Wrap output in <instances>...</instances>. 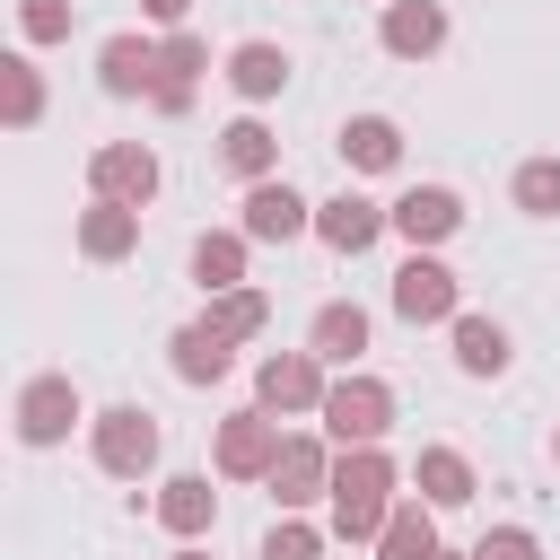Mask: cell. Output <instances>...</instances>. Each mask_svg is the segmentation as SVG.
<instances>
[{
  "label": "cell",
  "instance_id": "cell-21",
  "mask_svg": "<svg viewBox=\"0 0 560 560\" xmlns=\"http://www.w3.org/2000/svg\"><path fill=\"white\" fill-rule=\"evenodd\" d=\"M368 350V315L359 306H324L315 315V359H359Z\"/></svg>",
  "mask_w": 560,
  "mask_h": 560
},
{
  "label": "cell",
  "instance_id": "cell-22",
  "mask_svg": "<svg viewBox=\"0 0 560 560\" xmlns=\"http://www.w3.org/2000/svg\"><path fill=\"white\" fill-rule=\"evenodd\" d=\"M236 271H245V236H201L192 245V280L201 289H236Z\"/></svg>",
  "mask_w": 560,
  "mask_h": 560
},
{
  "label": "cell",
  "instance_id": "cell-24",
  "mask_svg": "<svg viewBox=\"0 0 560 560\" xmlns=\"http://www.w3.org/2000/svg\"><path fill=\"white\" fill-rule=\"evenodd\" d=\"M516 210H534V219H551V210H560V158L516 166Z\"/></svg>",
  "mask_w": 560,
  "mask_h": 560
},
{
  "label": "cell",
  "instance_id": "cell-5",
  "mask_svg": "<svg viewBox=\"0 0 560 560\" xmlns=\"http://www.w3.org/2000/svg\"><path fill=\"white\" fill-rule=\"evenodd\" d=\"M298 228H306V201H298L289 184H254V192H245V236H254V245H289Z\"/></svg>",
  "mask_w": 560,
  "mask_h": 560
},
{
  "label": "cell",
  "instance_id": "cell-14",
  "mask_svg": "<svg viewBox=\"0 0 560 560\" xmlns=\"http://www.w3.org/2000/svg\"><path fill=\"white\" fill-rule=\"evenodd\" d=\"M228 79H236V96H280V88H289V52H280V44H236Z\"/></svg>",
  "mask_w": 560,
  "mask_h": 560
},
{
  "label": "cell",
  "instance_id": "cell-20",
  "mask_svg": "<svg viewBox=\"0 0 560 560\" xmlns=\"http://www.w3.org/2000/svg\"><path fill=\"white\" fill-rule=\"evenodd\" d=\"M79 245H88L96 262L131 254V201H96V210H88V228H79Z\"/></svg>",
  "mask_w": 560,
  "mask_h": 560
},
{
  "label": "cell",
  "instance_id": "cell-33",
  "mask_svg": "<svg viewBox=\"0 0 560 560\" xmlns=\"http://www.w3.org/2000/svg\"><path fill=\"white\" fill-rule=\"evenodd\" d=\"M184 560H201V551H184Z\"/></svg>",
  "mask_w": 560,
  "mask_h": 560
},
{
  "label": "cell",
  "instance_id": "cell-1",
  "mask_svg": "<svg viewBox=\"0 0 560 560\" xmlns=\"http://www.w3.org/2000/svg\"><path fill=\"white\" fill-rule=\"evenodd\" d=\"M96 464H105V472H122V481H131V472H149V464H158V420H149V411H131V402H122V411H105V420H96Z\"/></svg>",
  "mask_w": 560,
  "mask_h": 560
},
{
  "label": "cell",
  "instance_id": "cell-11",
  "mask_svg": "<svg viewBox=\"0 0 560 560\" xmlns=\"http://www.w3.org/2000/svg\"><path fill=\"white\" fill-rule=\"evenodd\" d=\"M175 376H184V385L228 376V332H219V324H184V332H175Z\"/></svg>",
  "mask_w": 560,
  "mask_h": 560
},
{
  "label": "cell",
  "instance_id": "cell-25",
  "mask_svg": "<svg viewBox=\"0 0 560 560\" xmlns=\"http://www.w3.org/2000/svg\"><path fill=\"white\" fill-rule=\"evenodd\" d=\"M385 560H438V534H429L420 508H402V516L385 525Z\"/></svg>",
  "mask_w": 560,
  "mask_h": 560
},
{
  "label": "cell",
  "instance_id": "cell-32",
  "mask_svg": "<svg viewBox=\"0 0 560 560\" xmlns=\"http://www.w3.org/2000/svg\"><path fill=\"white\" fill-rule=\"evenodd\" d=\"M149 9H158V18H184V0H149Z\"/></svg>",
  "mask_w": 560,
  "mask_h": 560
},
{
  "label": "cell",
  "instance_id": "cell-13",
  "mask_svg": "<svg viewBox=\"0 0 560 560\" xmlns=\"http://www.w3.org/2000/svg\"><path fill=\"white\" fill-rule=\"evenodd\" d=\"M315 481H324V455H315L306 438H289V446L271 455V499H280V508H306Z\"/></svg>",
  "mask_w": 560,
  "mask_h": 560
},
{
  "label": "cell",
  "instance_id": "cell-28",
  "mask_svg": "<svg viewBox=\"0 0 560 560\" xmlns=\"http://www.w3.org/2000/svg\"><path fill=\"white\" fill-rule=\"evenodd\" d=\"M26 35H35V44L70 35V0H26Z\"/></svg>",
  "mask_w": 560,
  "mask_h": 560
},
{
  "label": "cell",
  "instance_id": "cell-10",
  "mask_svg": "<svg viewBox=\"0 0 560 560\" xmlns=\"http://www.w3.org/2000/svg\"><path fill=\"white\" fill-rule=\"evenodd\" d=\"M385 44H394L402 61H420V52L446 44V18H438L429 0H394V9H385Z\"/></svg>",
  "mask_w": 560,
  "mask_h": 560
},
{
  "label": "cell",
  "instance_id": "cell-9",
  "mask_svg": "<svg viewBox=\"0 0 560 560\" xmlns=\"http://www.w3.org/2000/svg\"><path fill=\"white\" fill-rule=\"evenodd\" d=\"M385 411H394V402H385V385H332V394H324V420H332V438H359V446L385 429Z\"/></svg>",
  "mask_w": 560,
  "mask_h": 560
},
{
  "label": "cell",
  "instance_id": "cell-6",
  "mask_svg": "<svg viewBox=\"0 0 560 560\" xmlns=\"http://www.w3.org/2000/svg\"><path fill=\"white\" fill-rule=\"evenodd\" d=\"M385 219H394V210H376V201L341 192V201H324V210H315V236H324V245H341V254H368Z\"/></svg>",
  "mask_w": 560,
  "mask_h": 560
},
{
  "label": "cell",
  "instance_id": "cell-19",
  "mask_svg": "<svg viewBox=\"0 0 560 560\" xmlns=\"http://www.w3.org/2000/svg\"><path fill=\"white\" fill-rule=\"evenodd\" d=\"M149 79H158V52L131 44V35H114V44H105V88H114V96H140Z\"/></svg>",
  "mask_w": 560,
  "mask_h": 560
},
{
  "label": "cell",
  "instance_id": "cell-12",
  "mask_svg": "<svg viewBox=\"0 0 560 560\" xmlns=\"http://www.w3.org/2000/svg\"><path fill=\"white\" fill-rule=\"evenodd\" d=\"M271 455H280V446H271L262 411H236V420L219 429V464H228V472H271Z\"/></svg>",
  "mask_w": 560,
  "mask_h": 560
},
{
  "label": "cell",
  "instance_id": "cell-7",
  "mask_svg": "<svg viewBox=\"0 0 560 560\" xmlns=\"http://www.w3.org/2000/svg\"><path fill=\"white\" fill-rule=\"evenodd\" d=\"M394 228H402L411 245H438V236H455V228H464V201H455V192H438V184H420V192H402V201H394Z\"/></svg>",
  "mask_w": 560,
  "mask_h": 560
},
{
  "label": "cell",
  "instance_id": "cell-16",
  "mask_svg": "<svg viewBox=\"0 0 560 560\" xmlns=\"http://www.w3.org/2000/svg\"><path fill=\"white\" fill-rule=\"evenodd\" d=\"M455 368H464V376H499V368H508V332H499L490 315H464V324H455Z\"/></svg>",
  "mask_w": 560,
  "mask_h": 560
},
{
  "label": "cell",
  "instance_id": "cell-29",
  "mask_svg": "<svg viewBox=\"0 0 560 560\" xmlns=\"http://www.w3.org/2000/svg\"><path fill=\"white\" fill-rule=\"evenodd\" d=\"M35 105H44L35 70H26V61H9V114H18V122H35Z\"/></svg>",
  "mask_w": 560,
  "mask_h": 560
},
{
  "label": "cell",
  "instance_id": "cell-18",
  "mask_svg": "<svg viewBox=\"0 0 560 560\" xmlns=\"http://www.w3.org/2000/svg\"><path fill=\"white\" fill-rule=\"evenodd\" d=\"M324 385H315V359H262V402L271 411H298V402H315Z\"/></svg>",
  "mask_w": 560,
  "mask_h": 560
},
{
  "label": "cell",
  "instance_id": "cell-15",
  "mask_svg": "<svg viewBox=\"0 0 560 560\" xmlns=\"http://www.w3.org/2000/svg\"><path fill=\"white\" fill-rule=\"evenodd\" d=\"M341 158L376 175V166H394V158H402V131H394L385 114H359V122H341Z\"/></svg>",
  "mask_w": 560,
  "mask_h": 560
},
{
  "label": "cell",
  "instance_id": "cell-31",
  "mask_svg": "<svg viewBox=\"0 0 560 560\" xmlns=\"http://www.w3.org/2000/svg\"><path fill=\"white\" fill-rule=\"evenodd\" d=\"M210 324H219V332H254V324H262V298H245V289H236V298H228Z\"/></svg>",
  "mask_w": 560,
  "mask_h": 560
},
{
  "label": "cell",
  "instance_id": "cell-3",
  "mask_svg": "<svg viewBox=\"0 0 560 560\" xmlns=\"http://www.w3.org/2000/svg\"><path fill=\"white\" fill-rule=\"evenodd\" d=\"M70 420H79V394H70V376H35V385L18 394V438H26V446H52V438H70Z\"/></svg>",
  "mask_w": 560,
  "mask_h": 560
},
{
  "label": "cell",
  "instance_id": "cell-27",
  "mask_svg": "<svg viewBox=\"0 0 560 560\" xmlns=\"http://www.w3.org/2000/svg\"><path fill=\"white\" fill-rule=\"evenodd\" d=\"M324 542H315V525H271V542H262V560H315Z\"/></svg>",
  "mask_w": 560,
  "mask_h": 560
},
{
  "label": "cell",
  "instance_id": "cell-26",
  "mask_svg": "<svg viewBox=\"0 0 560 560\" xmlns=\"http://www.w3.org/2000/svg\"><path fill=\"white\" fill-rule=\"evenodd\" d=\"M219 158H228L236 175H262V166H271V131H262V122H236V131L219 140Z\"/></svg>",
  "mask_w": 560,
  "mask_h": 560
},
{
  "label": "cell",
  "instance_id": "cell-2",
  "mask_svg": "<svg viewBox=\"0 0 560 560\" xmlns=\"http://www.w3.org/2000/svg\"><path fill=\"white\" fill-rule=\"evenodd\" d=\"M376 516H385V464L359 455V464L332 472V525L341 534H376Z\"/></svg>",
  "mask_w": 560,
  "mask_h": 560
},
{
  "label": "cell",
  "instance_id": "cell-23",
  "mask_svg": "<svg viewBox=\"0 0 560 560\" xmlns=\"http://www.w3.org/2000/svg\"><path fill=\"white\" fill-rule=\"evenodd\" d=\"M158 516H166L175 534H201V525H210V481L175 472V481H166V499H158Z\"/></svg>",
  "mask_w": 560,
  "mask_h": 560
},
{
  "label": "cell",
  "instance_id": "cell-30",
  "mask_svg": "<svg viewBox=\"0 0 560 560\" xmlns=\"http://www.w3.org/2000/svg\"><path fill=\"white\" fill-rule=\"evenodd\" d=\"M472 560H534V534H516V525H508V534H481Z\"/></svg>",
  "mask_w": 560,
  "mask_h": 560
},
{
  "label": "cell",
  "instance_id": "cell-8",
  "mask_svg": "<svg viewBox=\"0 0 560 560\" xmlns=\"http://www.w3.org/2000/svg\"><path fill=\"white\" fill-rule=\"evenodd\" d=\"M96 192L140 210V201L158 192V158H149V149H96Z\"/></svg>",
  "mask_w": 560,
  "mask_h": 560
},
{
  "label": "cell",
  "instance_id": "cell-17",
  "mask_svg": "<svg viewBox=\"0 0 560 560\" xmlns=\"http://www.w3.org/2000/svg\"><path fill=\"white\" fill-rule=\"evenodd\" d=\"M420 490H429V508H464V499H472V464H464L455 446H429V455H420Z\"/></svg>",
  "mask_w": 560,
  "mask_h": 560
},
{
  "label": "cell",
  "instance_id": "cell-4",
  "mask_svg": "<svg viewBox=\"0 0 560 560\" xmlns=\"http://www.w3.org/2000/svg\"><path fill=\"white\" fill-rule=\"evenodd\" d=\"M394 306H402L411 324H438V315H455V271H446V262H429V254H411V262L394 271Z\"/></svg>",
  "mask_w": 560,
  "mask_h": 560
}]
</instances>
